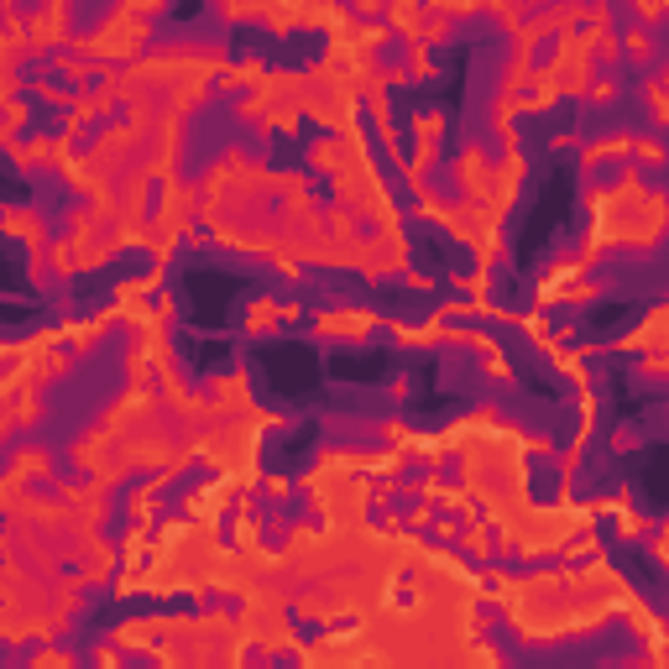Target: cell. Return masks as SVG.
<instances>
[{
	"instance_id": "cell-18",
	"label": "cell",
	"mask_w": 669,
	"mask_h": 669,
	"mask_svg": "<svg viewBox=\"0 0 669 669\" xmlns=\"http://www.w3.org/2000/svg\"><path fill=\"white\" fill-rule=\"evenodd\" d=\"M408 131H413V142L440 147L445 131H450V115H445V110H413V115H408Z\"/></svg>"
},
{
	"instance_id": "cell-2",
	"label": "cell",
	"mask_w": 669,
	"mask_h": 669,
	"mask_svg": "<svg viewBox=\"0 0 669 669\" xmlns=\"http://www.w3.org/2000/svg\"><path fill=\"white\" fill-rule=\"evenodd\" d=\"M152 16H157V6L126 0V6H115L89 37L74 42V53H84L95 68H100V63H126V58H136V53L152 42Z\"/></svg>"
},
{
	"instance_id": "cell-30",
	"label": "cell",
	"mask_w": 669,
	"mask_h": 669,
	"mask_svg": "<svg viewBox=\"0 0 669 669\" xmlns=\"http://www.w3.org/2000/svg\"><path fill=\"white\" fill-rule=\"evenodd\" d=\"M419 37L429 42V48H434V42H445V37H450V16L429 11V16H424V27H419Z\"/></svg>"
},
{
	"instance_id": "cell-8",
	"label": "cell",
	"mask_w": 669,
	"mask_h": 669,
	"mask_svg": "<svg viewBox=\"0 0 669 669\" xmlns=\"http://www.w3.org/2000/svg\"><path fill=\"white\" fill-rule=\"evenodd\" d=\"M230 497H241V481H230V476H215L210 487H194L189 497H183V518H194V523H220L225 518V502Z\"/></svg>"
},
{
	"instance_id": "cell-20",
	"label": "cell",
	"mask_w": 669,
	"mask_h": 669,
	"mask_svg": "<svg viewBox=\"0 0 669 669\" xmlns=\"http://www.w3.org/2000/svg\"><path fill=\"white\" fill-rule=\"evenodd\" d=\"M403 48H408V79H419V84H429L434 74H440V63H434V48H429V42L424 37H413V42H403Z\"/></svg>"
},
{
	"instance_id": "cell-41",
	"label": "cell",
	"mask_w": 669,
	"mask_h": 669,
	"mask_svg": "<svg viewBox=\"0 0 669 669\" xmlns=\"http://www.w3.org/2000/svg\"><path fill=\"white\" fill-rule=\"evenodd\" d=\"M413 293H434V278H429V272H408V278H403Z\"/></svg>"
},
{
	"instance_id": "cell-15",
	"label": "cell",
	"mask_w": 669,
	"mask_h": 669,
	"mask_svg": "<svg viewBox=\"0 0 669 669\" xmlns=\"http://www.w3.org/2000/svg\"><path fill=\"white\" fill-rule=\"evenodd\" d=\"M497 539H502V534H497V528H492L487 518H481V513H476V518H466V555H471L476 565H487V560L497 555V549H507V544H497Z\"/></svg>"
},
{
	"instance_id": "cell-14",
	"label": "cell",
	"mask_w": 669,
	"mask_h": 669,
	"mask_svg": "<svg viewBox=\"0 0 669 669\" xmlns=\"http://www.w3.org/2000/svg\"><path fill=\"white\" fill-rule=\"evenodd\" d=\"M633 147H638V136H628V131H612V136H602V142L581 147V168H602V163H628V157H633Z\"/></svg>"
},
{
	"instance_id": "cell-29",
	"label": "cell",
	"mask_w": 669,
	"mask_h": 669,
	"mask_svg": "<svg viewBox=\"0 0 669 669\" xmlns=\"http://www.w3.org/2000/svg\"><path fill=\"white\" fill-rule=\"evenodd\" d=\"M638 377H643V382H669V351L638 356Z\"/></svg>"
},
{
	"instance_id": "cell-10",
	"label": "cell",
	"mask_w": 669,
	"mask_h": 669,
	"mask_svg": "<svg viewBox=\"0 0 669 669\" xmlns=\"http://www.w3.org/2000/svg\"><path fill=\"white\" fill-rule=\"evenodd\" d=\"M110 643H115V649H126V654H157V649H163V617H126V622H115Z\"/></svg>"
},
{
	"instance_id": "cell-25",
	"label": "cell",
	"mask_w": 669,
	"mask_h": 669,
	"mask_svg": "<svg viewBox=\"0 0 669 669\" xmlns=\"http://www.w3.org/2000/svg\"><path fill=\"white\" fill-rule=\"evenodd\" d=\"M48 272H53V278H74V272H79V246L74 241H53L48 246Z\"/></svg>"
},
{
	"instance_id": "cell-24",
	"label": "cell",
	"mask_w": 669,
	"mask_h": 669,
	"mask_svg": "<svg viewBox=\"0 0 669 669\" xmlns=\"http://www.w3.org/2000/svg\"><path fill=\"white\" fill-rule=\"evenodd\" d=\"M654 534V518L649 513H638V507H622L617 513V539L628 544V539H649Z\"/></svg>"
},
{
	"instance_id": "cell-23",
	"label": "cell",
	"mask_w": 669,
	"mask_h": 669,
	"mask_svg": "<svg viewBox=\"0 0 669 669\" xmlns=\"http://www.w3.org/2000/svg\"><path fill=\"white\" fill-rule=\"evenodd\" d=\"M518 325H523L528 340H534V351H544V356H555V351H560V335L549 330V319H544V314H523Z\"/></svg>"
},
{
	"instance_id": "cell-27",
	"label": "cell",
	"mask_w": 669,
	"mask_h": 669,
	"mask_svg": "<svg viewBox=\"0 0 669 669\" xmlns=\"http://www.w3.org/2000/svg\"><path fill=\"white\" fill-rule=\"evenodd\" d=\"M481 366H487V377L502 382V387H513V377H518V366H513V356H507L502 345H492V351L481 356Z\"/></svg>"
},
{
	"instance_id": "cell-13",
	"label": "cell",
	"mask_w": 669,
	"mask_h": 669,
	"mask_svg": "<svg viewBox=\"0 0 669 669\" xmlns=\"http://www.w3.org/2000/svg\"><path fill=\"white\" fill-rule=\"evenodd\" d=\"M267 528H262V518H251V502H241V513L230 518V549L236 555H246V560H262L267 555Z\"/></svg>"
},
{
	"instance_id": "cell-19",
	"label": "cell",
	"mask_w": 669,
	"mask_h": 669,
	"mask_svg": "<svg viewBox=\"0 0 669 669\" xmlns=\"http://www.w3.org/2000/svg\"><path fill=\"white\" fill-rule=\"evenodd\" d=\"M560 95H565L560 79L549 74V68H539V74H534V89L523 95V110H528V115H544V110H555V105H560Z\"/></svg>"
},
{
	"instance_id": "cell-35",
	"label": "cell",
	"mask_w": 669,
	"mask_h": 669,
	"mask_svg": "<svg viewBox=\"0 0 669 669\" xmlns=\"http://www.w3.org/2000/svg\"><path fill=\"white\" fill-rule=\"evenodd\" d=\"M586 100H591V105H612V100H617V84H612V79H596Z\"/></svg>"
},
{
	"instance_id": "cell-38",
	"label": "cell",
	"mask_w": 669,
	"mask_h": 669,
	"mask_svg": "<svg viewBox=\"0 0 669 669\" xmlns=\"http://www.w3.org/2000/svg\"><path fill=\"white\" fill-rule=\"evenodd\" d=\"M434 539H440V544L460 539V523H455V518H440V523H434Z\"/></svg>"
},
{
	"instance_id": "cell-37",
	"label": "cell",
	"mask_w": 669,
	"mask_h": 669,
	"mask_svg": "<svg viewBox=\"0 0 669 669\" xmlns=\"http://www.w3.org/2000/svg\"><path fill=\"white\" fill-rule=\"evenodd\" d=\"M262 492H267V497H288V492H293V481H288V476H267V481H262Z\"/></svg>"
},
{
	"instance_id": "cell-34",
	"label": "cell",
	"mask_w": 669,
	"mask_h": 669,
	"mask_svg": "<svg viewBox=\"0 0 669 669\" xmlns=\"http://www.w3.org/2000/svg\"><path fill=\"white\" fill-rule=\"evenodd\" d=\"M434 11H440V16H450V21H455V16H476L481 6H471V0H440V6H434Z\"/></svg>"
},
{
	"instance_id": "cell-17",
	"label": "cell",
	"mask_w": 669,
	"mask_h": 669,
	"mask_svg": "<svg viewBox=\"0 0 669 669\" xmlns=\"http://www.w3.org/2000/svg\"><path fill=\"white\" fill-rule=\"evenodd\" d=\"M0 225H6V236H11V241H27V251L48 241V230H42V220H37L32 210H21V204H11V210H6V220H0Z\"/></svg>"
},
{
	"instance_id": "cell-28",
	"label": "cell",
	"mask_w": 669,
	"mask_h": 669,
	"mask_svg": "<svg viewBox=\"0 0 669 669\" xmlns=\"http://www.w3.org/2000/svg\"><path fill=\"white\" fill-rule=\"evenodd\" d=\"M58 74L74 79V84H84V79H95V63H89L84 53H63V58H58Z\"/></svg>"
},
{
	"instance_id": "cell-5",
	"label": "cell",
	"mask_w": 669,
	"mask_h": 669,
	"mask_svg": "<svg viewBox=\"0 0 669 669\" xmlns=\"http://www.w3.org/2000/svg\"><path fill=\"white\" fill-rule=\"evenodd\" d=\"M382 325H387V319H382V314H372V309H319V314L309 319V330H314L319 340H340V345H361V340H372Z\"/></svg>"
},
{
	"instance_id": "cell-3",
	"label": "cell",
	"mask_w": 669,
	"mask_h": 669,
	"mask_svg": "<svg viewBox=\"0 0 669 669\" xmlns=\"http://www.w3.org/2000/svg\"><path fill=\"white\" fill-rule=\"evenodd\" d=\"M591 63H596V37L591 32H565L560 42H555V58H549V74L560 79V89L565 95H591Z\"/></svg>"
},
{
	"instance_id": "cell-9",
	"label": "cell",
	"mask_w": 669,
	"mask_h": 669,
	"mask_svg": "<svg viewBox=\"0 0 669 669\" xmlns=\"http://www.w3.org/2000/svg\"><path fill=\"white\" fill-rule=\"evenodd\" d=\"M53 476V450L48 445H21L6 466V497H21V481H48Z\"/></svg>"
},
{
	"instance_id": "cell-39",
	"label": "cell",
	"mask_w": 669,
	"mask_h": 669,
	"mask_svg": "<svg viewBox=\"0 0 669 669\" xmlns=\"http://www.w3.org/2000/svg\"><path fill=\"white\" fill-rule=\"evenodd\" d=\"M283 325H304V304L298 298H283Z\"/></svg>"
},
{
	"instance_id": "cell-33",
	"label": "cell",
	"mask_w": 669,
	"mask_h": 669,
	"mask_svg": "<svg viewBox=\"0 0 669 669\" xmlns=\"http://www.w3.org/2000/svg\"><path fill=\"white\" fill-rule=\"evenodd\" d=\"M403 523H408V528H434V507L419 497V502L408 507V518H403Z\"/></svg>"
},
{
	"instance_id": "cell-36",
	"label": "cell",
	"mask_w": 669,
	"mask_h": 669,
	"mask_svg": "<svg viewBox=\"0 0 669 669\" xmlns=\"http://www.w3.org/2000/svg\"><path fill=\"white\" fill-rule=\"evenodd\" d=\"M95 669H121V649H115V643H100V649H95Z\"/></svg>"
},
{
	"instance_id": "cell-40",
	"label": "cell",
	"mask_w": 669,
	"mask_h": 669,
	"mask_svg": "<svg viewBox=\"0 0 669 669\" xmlns=\"http://www.w3.org/2000/svg\"><path fill=\"white\" fill-rule=\"evenodd\" d=\"M612 450H617V455H622V450H638V434H633V429H617V434H612Z\"/></svg>"
},
{
	"instance_id": "cell-43",
	"label": "cell",
	"mask_w": 669,
	"mask_h": 669,
	"mask_svg": "<svg viewBox=\"0 0 669 669\" xmlns=\"http://www.w3.org/2000/svg\"><path fill=\"white\" fill-rule=\"evenodd\" d=\"M654 544H669V518H664V523H654Z\"/></svg>"
},
{
	"instance_id": "cell-11",
	"label": "cell",
	"mask_w": 669,
	"mask_h": 669,
	"mask_svg": "<svg viewBox=\"0 0 669 669\" xmlns=\"http://www.w3.org/2000/svg\"><path fill=\"white\" fill-rule=\"evenodd\" d=\"M27 37H32V53H48V48H58V42H68V6H63V0L32 11Z\"/></svg>"
},
{
	"instance_id": "cell-22",
	"label": "cell",
	"mask_w": 669,
	"mask_h": 669,
	"mask_svg": "<svg viewBox=\"0 0 669 669\" xmlns=\"http://www.w3.org/2000/svg\"><path fill=\"white\" fill-rule=\"evenodd\" d=\"M21 669H79V654L63 649V643H42V649L21 664Z\"/></svg>"
},
{
	"instance_id": "cell-6",
	"label": "cell",
	"mask_w": 669,
	"mask_h": 669,
	"mask_svg": "<svg viewBox=\"0 0 669 669\" xmlns=\"http://www.w3.org/2000/svg\"><path fill=\"white\" fill-rule=\"evenodd\" d=\"M617 356H654V351H669V298H659V304L643 309V319L612 340Z\"/></svg>"
},
{
	"instance_id": "cell-16",
	"label": "cell",
	"mask_w": 669,
	"mask_h": 669,
	"mask_svg": "<svg viewBox=\"0 0 669 669\" xmlns=\"http://www.w3.org/2000/svg\"><path fill=\"white\" fill-rule=\"evenodd\" d=\"M105 330H110V325H105L100 314H95V319H63V345H68L74 356H84V351H95V345H100Z\"/></svg>"
},
{
	"instance_id": "cell-26",
	"label": "cell",
	"mask_w": 669,
	"mask_h": 669,
	"mask_svg": "<svg viewBox=\"0 0 669 669\" xmlns=\"http://www.w3.org/2000/svg\"><path fill=\"white\" fill-rule=\"evenodd\" d=\"M643 105H649L654 126H669V84H664V79H649V84H643Z\"/></svg>"
},
{
	"instance_id": "cell-21",
	"label": "cell",
	"mask_w": 669,
	"mask_h": 669,
	"mask_svg": "<svg viewBox=\"0 0 669 669\" xmlns=\"http://www.w3.org/2000/svg\"><path fill=\"white\" fill-rule=\"evenodd\" d=\"M267 74H272V68H267L262 58H241V63H230V68H225V79H220V89H246V84H251V89H257V84H262Z\"/></svg>"
},
{
	"instance_id": "cell-12",
	"label": "cell",
	"mask_w": 669,
	"mask_h": 669,
	"mask_svg": "<svg viewBox=\"0 0 669 669\" xmlns=\"http://www.w3.org/2000/svg\"><path fill=\"white\" fill-rule=\"evenodd\" d=\"M278 325H283V298L278 293H257L251 304L241 309V330L246 335H278Z\"/></svg>"
},
{
	"instance_id": "cell-31",
	"label": "cell",
	"mask_w": 669,
	"mask_h": 669,
	"mask_svg": "<svg viewBox=\"0 0 669 669\" xmlns=\"http://www.w3.org/2000/svg\"><path fill=\"white\" fill-rule=\"evenodd\" d=\"M628 53H633L638 63H649V58H654V37L643 32V27H633V32H628Z\"/></svg>"
},
{
	"instance_id": "cell-4",
	"label": "cell",
	"mask_w": 669,
	"mask_h": 669,
	"mask_svg": "<svg viewBox=\"0 0 669 669\" xmlns=\"http://www.w3.org/2000/svg\"><path fill=\"white\" fill-rule=\"evenodd\" d=\"M372 163V147H366V131H345V136H314L309 142V168L325 173L330 183H340L345 173H356Z\"/></svg>"
},
{
	"instance_id": "cell-7",
	"label": "cell",
	"mask_w": 669,
	"mask_h": 669,
	"mask_svg": "<svg viewBox=\"0 0 669 669\" xmlns=\"http://www.w3.org/2000/svg\"><path fill=\"white\" fill-rule=\"evenodd\" d=\"M492 157H487V147L481 142H471V147H460V157L450 163V178H455V189L466 194V204H481L487 199V189H492Z\"/></svg>"
},
{
	"instance_id": "cell-1",
	"label": "cell",
	"mask_w": 669,
	"mask_h": 669,
	"mask_svg": "<svg viewBox=\"0 0 669 669\" xmlns=\"http://www.w3.org/2000/svg\"><path fill=\"white\" fill-rule=\"evenodd\" d=\"M586 204H591V236H586V246H596L602 257L612 246L654 251L669 236V194L649 189V183L638 178V168H622L612 189H596Z\"/></svg>"
},
{
	"instance_id": "cell-32",
	"label": "cell",
	"mask_w": 669,
	"mask_h": 669,
	"mask_svg": "<svg viewBox=\"0 0 669 669\" xmlns=\"http://www.w3.org/2000/svg\"><path fill=\"white\" fill-rule=\"evenodd\" d=\"M633 157H638V163H664L669 152H664V142H654V136H643V142L633 147Z\"/></svg>"
},
{
	"instance_id": "cell-42",
	"label": "cell",
	"mask_w": 669,
	"mask_h": 669,
	"mask_svg": "<svg viewBox=\"0 0 669 669\" xmlns=\"http://www.w3.org/2000/svg\"><path fill=\"white\" fill-rule=\"evenodd\" d=\"M638 11V21H659V16H669V6H654V0H643V6H633Z\"/></svg>"
}]
</instances>
